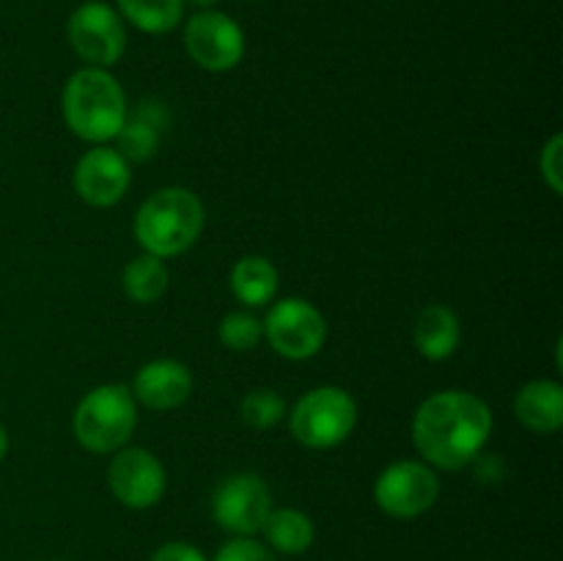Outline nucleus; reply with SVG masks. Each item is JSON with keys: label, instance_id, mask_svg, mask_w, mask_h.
Returning a JSON list of instances; mask_svg holds the SVG:
<instances>
[{"label": "nucleus", "instance_id": "nucleus-1", "mask_svg": "<svg viewBox=\"0 0 563 561\" xmlns=\"http://www.w3.org/2000/svg\"><path fill=\"white\" fill-rule=\"evenodd\" d=\"M493 435V410L482 396L462 388L427 396L412 416V443L423 462L440 471L471 465Z\"/></svg>", "mask_w": 563, "mask_h": 561}, {"label": "nucleus", "instance_id": "nucleus-2", "mask_svg": "<svg viewBox=\"0 0 563 561\" xmlns=\"http://www.w3.org/2000/svg\"><path fill=\"white\" fill-rule=\"evenodd\" d=\"M60 108L71 135L97 146L113 141L130 116L121 82L99 66H82L66 80Z\"/></svg>", "mask_w": 563, "mask_h": 561}, {"label": "nucleus", "instance_id": "nucleus-3", "mask_svg": "<svg viewBox=\"0 0 563 561\" xmlns=\"http://www.w3.org/2000/svg\"><path fill=\"white\" fill-rule=\"evenodd\" d=\"M137 245L157 258H174L190 251L203 231V204L187 187H159L137 207Z\"/></svg>", "mask_w": 563, "mask_h": 561}, {"label": "nucleus", "instance_id": "nucleus-4", "mask_svg": "<svg viewBox=\"0 0 563 561\" xmlns=\"http://www.w3.org/2000/svg\"><path fill=\"white\" fill-rule=\"evenodd\" d=\"M137 424V402L121 383H104L88 391L75 407L71 432L91 454H113L124 449Z\"/></svg>", "mask_w": 563, "mask_h": 561}, {"label": "nucleus", "instance_id": "nucleus-5", "mask_svg": "<svg viewBox=\"0 0 563 561\" xmlns=\"http://www.w3.org/2000/svg\"><path fill=\"white\" fill-rule=\"evenodd\" d=\"M289 432L306 449H335L352 435L357 424V402L339 385H319L295 402Z\"/></svg>", "mask_w": 563, "mask_h": 561}, {"label": "nucleus", "instance_id": "nucleus-6", "mask_svg": "<svg viewBox=\"0 0 563 561\" xmlns=\"http://www.w3.org/2000/svg\"><path fill=\"white\" fill-rule=\"evenodd\" d=\"M440 479L432 465L421 460H396L383 468L374 482V501L396 520L421 517L438 504Z\"/></svg>", "mask_w": 563, "mask_h": 561}, {"label": "nucleus", "instance_id": "nucleus-7", "mask_svg": "<svg viewBox=\"0 0 563 561\" xmlns=\"http://www.w3.org/2000/svg\"><path fill=\"white\" fill-rule=\"evenodd\" d=\"M66 36L71 50L86 61V66L110 69L126 50V28L119 11L102 0H88L71 11L66 22Z\"/></svg>", "mask_w": 563, "mask_h": 561}, {"label": "nucleus", "instance_id": "nucleus-8", "mask_svg": "<svg viewBox=\"0 0 563 561\" xmlns=\"http://www.w3.org/2000/svg\"><path fill=\"white\" fill-rule=\"evenodd\" d=\"M264 339L286 361H306L324 346L328 322L313 302L302 297H284L264 317Z\"/></svg>", "mask_w": 563, "mask_h": 561}, {"label": "nucleus", "instance_id": "nucleus-9", "mask_svg": "<svg viewBox=\"0 0 563 561\" xmlns=\"http://www.w3.org/2000/svg\"><path fill=\"white\" fill-rule=\"evenodd\" d=\"M273 509L267 482L256 473L225 476L212 493V517L231 537H256Z\"/></svg>", "mask_w": 563, "mask_h": 561}, {"label": "nucleus", "instance_id": "nucleus-10", "mask_svg": "<svg viewBox=\"0 0 563 561\" xmlns=\"http://www.w3.org/2000/svg\"><path fill=\"white\" fill-rule=\"evenodd\" d=\"M185 50L201 69L229 72L245 55V33L223 11L203 9L187 20Z\"/></svg>", "mask_w": 563, "mask_h": 561}, {"label": "nucleus", "instance_id": "nucleus-11", "mask_svg": "<svg viewBox=\"0 0 563 561\" xmlns=\"http://www.w3.org/2000/svg\"><path fill=\"white\" fill-rule=\"evenodd\" d=\"M108 484L115 501L130 509H152L163 501L168 476L157 457L141 446H124L113 451L108 468Z\"/></svg>", "mask_w": 563, "mask_h": 561}, {"label": "nucleus", "instance_id": "nucleus-12", "mask_svg": "<svg viewBox=\"0 0 563 561\" xmlns=\"http://www.w3.org/2000/svg\"><path fill=\"white\" fill-rule=\"evenodd\" d=\"M132 182L130 163L115 152L113 146H99L88 148L75 165L71 174V187L77 196L88 204V207H113L121 198L126 196Z\"/></svg>", "mask_w": 563, "mask_h": 561}, {"label": "nucleus", "instance_id": "nucleus-13", "mask_svg": "<svg viewBox=\"0 0 563 561\" xmlns=\"http://www.w3.org/2000/svg\"><path fill=\"white\" fill-rule=\"evenodd\" d=\"M130 391L137 405L148 407V410H176L190 399L192 374L176 358H157L137 369Z\"/></svg>", "mask_w": 563, "mask_h": 561}, {"label": "nucleus", "instance_id": "nucleus-14", "mask_svg": "<svg viewBox=\"0 0 563 561\" xmlns=\"http://www.w3.org/2000/svg\"><path fill=\"white\" fill-rule=\"evenodd\" d=\"M515 416L537 435H553L563 427V385L555 380H531L515 396Z\"/></svg>", "mask_w": 563, "mask_h": 561}, {"label": "nucleus", "instance_id": "nucleus-15", "mask_svg": "<svg viewBox=\"0 0 563 561\" xmlns=\"http://www.w3.org/2000/svg\"><path fill=\"white\" fill-rule=\"evenodd\" d=\"M412 339L427 361H445L454 355L462 341L460 317L443 302H432V306L421 308V314L416 317Z\"/></svg>", "mask_w": 563, "mask_h": 561}, {"label": "nucleus", "instance_id": "nucleus-16", "mask_svg": "<svg viewBox=\"0 0 563 561\" xmlns=\"http://www.w3.org/2000/svg\"><path fill=\"white\" fill-rule=\"evenodd\" d=\"M258 534H264V542L275 556H300L317 539V526L306 512L295 506H278V509L273 506Z\"/></svg>", "mask_w": 563, "mask_h": 561}, {"label": "nucleus", "instance_id": "nucleus-17", "mask_svg": "<svg viewBox=\"0 0 563 561\" xmlns=\"http://www.w3.org/2000/svg\"><path fill=\"white\" fill-rule=\"evenodd\" d=\"M231 292L236 300L247 308H262L275 300L278 295V270L269 258L264 256H242L240 262L231 267L229 275Z\"/></svg>", "mask_w": 563, "mask_h": 561}, {"label": "nucleus", "instance_id": "nucleus-18", "mask_svg": "<svg viewBox=\"0 0 563 561\" xmlns=\"http://www.w3.org/2000/svg\"><path fill=\"white\" fill-rule=\"evenodd\" d=\"M168 267H165L163 258L152 256V253H141V256L130 258L124 273H121L124 295L132 302H137V306L157 302L165 295V289H168Z\"/></svg>", "mask_w": 563, "mask_h": 561}, {"label": "nucleus", "instance_id": "nucleus-19", "mask_svg": "<svg viewBox=\"0 0 563 561\" xmlns=\"http://www.w3.org/2000/svg\"><path fill=\"white\" fill-rule=\"evenodd\" d=\"M159 124H163V119L152 116V108L137 110L135 116H126L124 127L113 138L115 152L130 165L152 160L159 148Z\"/></svg>", "mask_w": 563, "mask_h": 561}, {"label": "nucleus", "instance_id": "nucleus-20", "mask_svg": "<svg viewBox=\"0 0 563 561\" xmlns=\"http://www.w3.org/2000/svg\"><path fill=\"white\" fill-rule=\"evenodd\" d=\"M115 6L121 20L152 36L174 31L185 16V0H115Z\"/></svg>", "mask_w": 563, "mask_h": 561}, {"label": "nucleus", "instance_id": "nucleus-21", "mask_svg": "<svg viewBox=\"0 0 563 561\" xmlns=\"http://www.w3.org/2000/svg\"><path fill=\"white\" fill-rule=\"evenodd\" d=\"M240 418L245 421V427L256 429V432H267V429L278 427L286 418L284 396L275 394L273 388L247 391L240 405Z\"/></svg>", "mask_w": 563, "mask_h": 561}, {"label": "nucleus", "instance_id": "nucleus-22", "mask_svg": "<svg viewBox=\"0 0 563 561\" xmlns=\"http://www.w3.org/2000/svg\"><path fill=\"white\" fill-rule=\"evenodd\" d=\"M218 339L225 350L251 352L264 339V324L251 311H231L220 319Z\"/></svg>", "mask_w": 563, "mask_h": 561}, {"label": "nucleus", "instance_id": "nucleus-23", "mask_svg": "<svg viewBox=\"0 0 563 561\" xmlns=\"http://www.w3.org/2000/svg\"><path fill=\"white\" fill-rule=\"evenodd\" d=\"M212 561H278V556L253 537H231L229 542L220 544Z\"/></svg>", "mask_w": 563, "mask_h": 561}, {"label": "nucleus", "instance_id": "nucleus-24", "mask_svg": "<svg viewBox=\"0 0 563 561\" xmlns=\"http://www.w3.org/2000/svg\"><path fill=\"white\" fill-rule=\"evenodd\" d=\"M539 168H542L544 182H548L550 190L555 196H561L563 190V138L553 135L548 141V146L542 148V157H539Z\"/></svg>", "mask_w": 563, "mask_h": 561}, {"label": "nucleus", "instance_id": "nucleus-25", "mask_svg": "<svg viewBox=\"0 0 563 561\" xmlns=\"http://www.w3.org/2000/svg\"><path fill=\"white\" fill-rule=\"evenodd\" d=\"M148 561H209V559L201 548H196V544H190V542H179V539H176V542L159 544Z\"/></svg>", "mask_w": 563, "mask_h": 561}, {"label": "nucleus", "instance_id": "nucleus-26", "mask_svg": "<svg viewBox=\"0 0 563 561\" xmlns=\"http://www.w3.org/2000/svg\"><path fill=\"white\" fill-rule=\"evenodd\" d=\"M471 465H473V473H476L478 482H484V484L504 482L506 465L498 454H478Z\"/></svg>", "mask_w": 563, "mask_h": 561}, {"label": "nucleus", "instance_id": "nucleus-27", "mask_svg": "<svg viewBox=\"0 0 563 561\" xmlns=\"http://www.w3.org/2000/svg\"><path fill=\"white\" fill-rule=\"evenodd\" d=\"M5 454H9V432H5V427L0 424V462L5 460Z\"/></svg>", "mask_w": 563, "mask_h": 561}, {"label": "nucleus", "instance_id": "nucleus-28", "mask_svg": "<svg viewBox=\"0 0 563 561\" xmlns=\"http://www.w3.org/2000/svg\"><path fill=\"white\" fill-rule=\"evenodd\" d=\"M190 3V6H196V9H212V6H218L220 0H185V6Z\"/></svg>", "mask_w": 563, "mask_h": 561}]
</instances>
